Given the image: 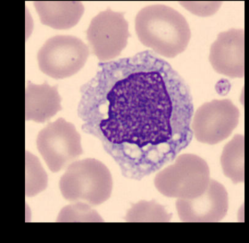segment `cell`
<instances>
[{"instance_id": "obj_1", "label": "cell", "mask_w": 249, "mask_h": 243, "mask_svg": "<svg viewBox=\"0 0 249 243\" xmlns=\"http://www.w3.org/2000/svg\"><path fill=\"white\" fill-rule=\"evenodd\" d=\"M193 100L179 74L150 52L100 66L80 105L125 177L141 180L174 161L193 137Z\"/></svg>"}, {"instance_id": "obj_2", "label": "cell", "mask_w": 249, "mask_h": 243, "mask_svg": "<svg viewBox=\"0 0 249 243\" xmlns=\"http://www.w3.org/2000/svg\"><path fill=\"white\" fill-rule=\"evenodd\" d=\"M135 30L141 43L167 58L182 53L191 38L186 18L173 7L164 5L142 8L136 16Z\"/></svg>"}, {"instance_id": "obj_3", "label": "cell", "mask_w": 249, "mask_h": 243, "mask_svg": "<svg viewBox=\"0 0 249 243\" xmlns=\"http://www.w3.org/2000/svg\"><path fill=\"white\" fill-rule=\"evenodd\" d=\"M59 188L68 201L98 206L112 194L113 178L104 163L86 158L71 164L60 179Z\"/></svg>"}, {"instance_id": "obj_4", "label": "cell", "mask_w": 249, "mask_h": 243, "mask_svg": "<svg viewBox=\"0 0 249 243\" xmlns=\"http://www.w3.org/2000/svg\"><path fill=\"white\" fill-rule=\"evenodd\" d=\"M206 160L195 154H182L175 162L157 173L155 186L168 198L191 200L203 194L210 182Z\"/></svg>"}, {"instance_id": "obj_5", "label": "cell", "mask_w": 249, "mask_h": 243, "mask_svg": "<svg viewBox=\"0 0 249 243\" xmlns=\"http://www.w3.org/2000/svg\"><path fill=\"white\" fill-rule=\"evenodd\" d=\"M89 49L81 38L71 35H56L49 38L38 50V67L54 79L74 75L85 65Z\"/></svg>"}, {"instance_id": "obj_6", "label": "cell", "mask_w": 249, "mask_h": 243, "mask_svg": "<svg viewBox=\"0 0 249 243\" xmlns=\"http://www.w3.org/2000/svg\"><path fill=\"white\" fill-rule=\"evenodd\" d=\"M37 148L53 173L68 168L83 154L80 133L64 118L50 123L38 132Z\"/></svg>"}, {"instance_id": "obj_7", "label": "cell", "mask_w": 249, "mask_h": 243, "mask_svg": "<svg viewBox=\"0 0 249 243\" xmlns=\"http://www.w3.org/2000/svg\"><path fill=\"white\" fill-rule=\"evenodd\" d=\"M239 110L230 99H214L196 111L191 130L196 140L214 145L226 140L238 126Z\"/></svg>"}, {"instance_id": "obj_8", "label": "cell", "mask_w": 249, "mask_h": 243, "mask_svg": "<svg viewBox=\"0 0 249 243\" xmlns=\"http://www.w3.org/2000/svg\"><path fill=\"white\" fill-rule=\"evenodd\" d=\"M129 24L121 12H100L93 18L87 30V39L93 54L101 62L118 57L130 37Z\"/></svg>"}, {"instance_id": "obj_9", "label": "cell", "mask_w": 249, "mask_h": 243, "mask_svg": "<svg viewBox=\"0 0 249 243\" xmlns=\"http://www.w3.org/2000/svg\"><path fill=\"white\" fill-rule=\"evenodd\" d=\"M176 209L182 222H219L227 215L229 197L225 187L210 179L206 191L191 200L179 199Z\"/></svg>"}, {"instance_id": "obj_10", "label": "cell", "mask_w": 249, "mask_h": 243, "mask_svg": "<svg viewBox=\"0 0 249 243\" xmlns=\"http://www.w3.org/2000/svg\"><path fill=\"white\" fill-rule=\"evenodd\" d=\"M209 61L220 75L231 78L245 76V32L244 29H231L219 33L212 44Z\"/></svg>"}, {"instance_id": "obj_11", "label": "cell", "mask_w": 249, "mask_h": 243, "mask_svg": "<svg viewBox=\"0 0 249 243\" xmlns=\"http://www.w3.org/2000/svg\"><path fill=\"white\" fill-rule=\"evenodd\" d=\"M62 97L57 86L34 84L29 81L25 90V119L44 124L62 110Z\"/></svg>"}, {"instance_id": "obj_12", "label": "cell", "mask_w": 249, "mask_h": 243, "mask_svg": "<svg viewBox=\"0 0 249 243\" xmlns=\"http://www.w3.org/2000/svg\"><path fill=\"white\" fill-rule=\"evenodd\" d=\"M33 4L41 23L55 30L75 26L85 10L80 1H36Z\"/></svg>"}, {"instance_id": "obj_13", "label": "cell", "mask_w": 249, "mask_h": 243, "mask_svg": "<svg viewBox=\"0 0 249 243\" xmlns=\"http://www.w3.org/2000/svg\"><path fill=\"white\" fill-rule=\"evenodd\" d=\"M245 138L237 134L227 143L222 150L221 165L224 175L231 179L233 184L245 181Z\"/></svg>"}, {"instance_id": "obj_14", "label": "cell", "mask_w": 249, "mask_h": 243, "mask_svg": "<svg viewBox=\"0 0 249 243\" xmlns=\"http://www.w3.org/2000/svg\"><path fill=\"white\" fill-rule=\"evenodd\" d=\"M173 215L168 213L164 206L158 204L155 200L132 204L127 212L125 220L127 222H169Z\"/></svg>"}, {"instance_id": "obj_15", "label": "cell", "mask_w": 249, "mask_h": 243, "mask_svg": "<svg viewBox=\"0 0 249 243\" xmlns=\"http://www.w3.org/2000/svg\"><path fill=\"white\" fill-rule=\"evenodd\" d=\"M26 196L33 197L48 186V174L38 158L26 151Z\"/></svg>"}, {"instance_id": "obj_16", "label": "cell", "mask_w": 249, "mask_h": 243, "mask_svg": "<svg viewBox=\"0 0 249 243\" xmlns=\"http://www.w3.org/2000/svg\"><path fill=\"white\" fill-rule=\"evenodd\" d=\"M57 222H104L98 212L83 202L66 206L60 211Z\"/></svg>"}]
</instances>
